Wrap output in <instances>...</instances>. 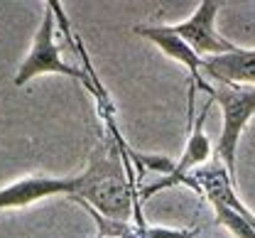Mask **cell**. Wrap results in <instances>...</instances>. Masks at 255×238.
Here are the masks:
<instances>
[{
	"label": "cell",
	"mask_w": 255,
	"mask_h": 238,
	"mask_svg": "<svg viewBox=\"0 0 255 238\" xmlns=\"http://www.w3.org/2000/svg\"><path fill=\"white\" fill-rule=\"evenodd\" d=\"M128 150L123 137L116 140L108 135L101 140L89 155V165L76 174V192L71 202L81 209H91L96 214L116 221H132V211L137 199V184L126 170Z\"/></svg>",
	"instance_id": "6da1fadb"
},
{
	"label": "cell",
	"mask_w": 255,
	"mask_h": 238,
	"mask_svg": "<svg viewBox=\"0 0 255 238\" xmlns=\"http://www.w3.org/2000/svg\"><path fill=\"white\" fill-rule=\"evenodd\" d=\"M214 86V106L221 108V133L216 142V155L223 162L228 177L236 182V152L238 142L255 116V86L238 84H211Z\"/></svg>",
	"instance_id": "7a4b0ae2"
},
{
	"label": "cell",
	"mask_w": 255,
	"mask_h": 238,
	"mask_svg": "<svg viewBox=\"0 0 255 238\" xmlns=\"http://www.w3.org/2000/svg\"><path fill=\"white\" fill-rule=\"evenodd\" d=\"M211 108H214V101L209 99V101L204 103V108L187 123V145H184L182 157L172 165V170L164 172L159 179H152L147 187L137 189V199L140 202L150 199L152 194H157L162 189H172V187H191L199 194L191 172L211 162V140H209L206 130H204V123H206Z\"/></svg>",
	"instance_id": "3957f363"
},
{
	"label": "cell",
	"mask_w": 255,
	"mask_h": 238,
	"mask_svg": "<svg viewBox=\"0 0 255 238\" xmlns=\"http://www.w3.org/2000/svg\"><path fill=\"white\" fill-rule=\"evenodd\" d=\"M219 12H221V2H199L196 10L187 20H182L177 25H169V27L179 34L191 47V52L201 59L231 54L241 47L236 42H228L226 37L216 32V15Z\"/></svg>",
	"instance_id": "277c9868"
},
{
	"label": "cell",
	"mask_w": 255,
	"mask_h": 238,
	"mask_svg": "<svg viewBox=\"0 0 255 238\" xmlns=\"http://www.w3.org/2000/svg\"><path fill=\"white\" fill-rule=\"evenodd\" d=\"M76 192V174L74 177H47V174H30L0 189V211L7 209H25L42 199L52 197H74Z\"/></svg>",
	"instance_id": "5b68a950"
},
{
	"label": "cell",
	"mask_w": 255,
	"mask_h": 238,
	"mask_svg": "<svg viewBox=\"0 0 255 238\" xmlns=\"http://www.w3.org/2000/svg\"><path fill=\"white\" fill-rule=\"evenodd\" d=\"M135 34H140V37H145L147 42H152L164 57H169V59L179 62L182 67L189 71V81L191 84H196V89H199V91H204L209 99L214 96V86L201 76L204 59H201V57H196V54L191 52L189 44L174 32L169 25H147V27H145V25H137V27H135Z\"/></svg>",
	"instance_id": "8992f818"
},
{
	"label": "cell",
	"mask_w": 255,
	"mask_h": 238,
	"mask_svg": "<svg viewBox=\"0 0 255 238\" xmlns=\"http://www.w3.org/2000/svg\"><path fill=\"white\" fill-rule=\"evenodd\" d=\"M194 182H196V189H199V197H204L209 204L219 202V204L233 209L236 214H241L248 226L255 231V214L253 209H248L246 202L236 194V187H233V179L228 177V172L223 167L221 160H211L209 165L199 167V170L191 172Z\"/></svg>",
	"instance_id": "52a82bcc"
},
{
	"label": "cell",
	"mask_w": 255,
	"mask_h": 238,
	"mask_svg": "<svg viewBox=\"0 0 255 238\" xmlns=\"http://www.w3.org/2000/svg\"><path fill=\"white\" fill-rule=\"evenodd\" d=\"M201 71L214 84H238V86H255V49H236L221 57H206Z\"/></svg>",
	"instance_id": "ba28073f"
},
{
	"label": "cell",
	"mask_w": 255,
	"mask_h": 238,
	"mask_svg": "<svg viewBox=\"0 0 255 238\" xmlns=\"http://www.w3.org/2000/svg\"><path fill=\"white\" fill-rule=\"evenodd\" d=\"M132 221H135V229H137V234H140L142 238H199V229H167V226H150V224L142 219L140 202L135 204Z\"/></svg>",
	"instance_id": "9c48e42d"
}]
</instances>
